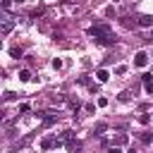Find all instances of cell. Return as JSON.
Listing matches in <instances>:
<instances>
[{"mask_svg":"<svg viewBox=\"0 0 153 153\" xmlns=\"http://www.w3.org/2000/svg\"><path fill=\"white\" fill-rule=\"evenodd\" d=\"M88 33H91V36H96V38H100V36H108V33H112V31H110V26H108V24H96V26H91V29H88Z\"/></svg>","mask_w":153,"mask_h":153,"instance_id":"obj_1","label":"cell"},{"mask_svg":"<svg viewBox=\"0 0 153 153\" xmlns=\"http://www.w3.org/2000/svg\"><path fill=\"white\" fill-rule=\"evenodd\" d=\"M14 29V19H10V17H0V33L5 36V33H10Z\"/></svg>","mask_w":153,"mask_h":153,"instance_id":"obj_2","label":"cell"},{"mask_svg":"<svg viewBox=\"0 0 153 153\" xmlns=\"http://www.w3.org/2000/svg\"><path fill=\"white\" fill-rule=\"evenodd\" d=\"M146 62H148V55H146V53H143V50H141V53H136V55H134V65H136V67H143V65H146Z\"/></svg>","mask_w":153,"mask_h":153,"instance_id":"obj_3","label":"cell"},{"mask_svg":"<svg viewBox=\"0 0 153 153\" xmlns=\"http://www.w3.org/2000/svg\"><path fill=\"white\" fill-rule=\"evenodd\" d=\"M53 146H60L57 139H53V136H45V139L41 141V148H43V151H48V148H53Z\"/></svg>","mask_w":153,"mask_h":153,"instance_id":"obj_4","label":"cell"},{"mask_svg":"<svg viewBox=\"0 0 153 153\" xmlns=\"http://www.w3.org/2000/svg\"><path fill=\"white\" fill-rule=\"evenodd\" d=\"M136 26H153V17H151V14L139 17V19H136Z\"/></svg>","mask_w":153,"mask_h":153,"instance_id":"obj_5","label":"cell"},{"mask_svg":"<svg viewBox=\"0 0 153 153\" xmlns=\"http://www.w3.org/2000/svg\"><path fill=\"white\" fill-rule=\"evenodd\" d=\"M141 81H143L146 93H153V81H151V74H143V76H141Z\"/></svg>","mask_w":153,"mask_h":153,"instance_id":"obj_6","label":"cell"},{"mask_svg":"<svg viewBox=\"0 0 153 153\" xmlns=\"http://www.w3.org/2000/svg\"><path fill=\"white\" fill-rule=\"evenodd\" d=\"M96 41H98L100 45H112V43H115V36L108 33V36H100V38H96Z\"/></svg>","mask_w":153,"mask_h":153,"instance_id":"obj_7","label":"cell"},{"mask_svg":"<svg viewBox=\"0 0 153 153\" xmlns=\"http://www.w3.org/2000/svg\"><path fill=\"white\" fill-rule=\"evenodd\" d=\"M96 76H98V81H100V84H103V81H108V79H110V74H108V72H105V69H98V72H96Z\"/></svg>","mask_w":153,"mask_h":153,"instance_id":"obj_8","label":"cell"},{"mask_svg":"<svg viewBox=\"0 0 153 153\" xmlns=\"http://www.w3.org/2000/svg\"><path fill=\"white\" fill-rule=\"evenodd\" d=\"M19 79H22V81H29V79H31V72H29V69H22V72H19Z\"/></svg>","mask_w":153,"mask_h":153,"instance_id":"obj_9","label":"cell"},{"mask_svg":"<svg viewBox=\"0 0 153 153\" xmlns=\"http://www.w3.org/2000/svg\"><path fill=\"white\" fill-rule=\"evenodd\" d=\"M55 120H57V115H53V112H50V115H48V117L43 120V124H45V127H50V124H53Z\"/></svg>","mask_w":153,"mask_h":153,"instance_id":"obj_10","label":"cell"},{"mask_svg":"<svg viewBox=\"0 0 153 153\" xmlns=\"http://www.w3.org/2000/svg\"><path fill=\"white\" fill-rule=\"evenodd\" d=\"M105 129H108V124H105V122H98V124H96V129H93V131H96V134H103V131H105Z\"/></svg>","mask_w":153,"mask_h":153,"instance_id":"obj_11","label":"cell"},{"mask_svg":"<svg viewBox=\"0 0 153 153\" xmlns=\"http://www.w3.org/2000/svg\"><path fill=\"white\" fill-rule=\"evenodd\" d=\"M127 143V134H120L117 139H115V146H124Z\"/></svg>","mask_w":153,"mask_h":153,"instance_id":"obj_12","label":"cell"},{"mask_svg":"<svg viewBox=\"0 0 153 153\" xmlns=\"http://www.w3.org/2000/svg\"><path fill=\"white\" fill-rule=\"evenodd\" d=\"M10 55H12V57H22V48H12Z\"/></svg>","mask_w":153,"mask_h":153,"instance_id":"obj_13","label":"cell"},{"mask_svg":"<svg viewBox=\"0 0 153 153\" xmlns=\"http://www.w3.org/2000/svg\"><path fill=\"white\" fill-rule=\"evenodd\" d=\"M105 17H115V7H105Z\"/></svg>","mask_w":153,"mask_h":153,"instance_id":"obj_14","label":"cell"},{"mask_svg":"<svg viewBox=\"0 0 153 153\" xmlns=\"http://www.w3.org/2000/svg\"><path fill=\"white\" fill-rule=\"evenodd\" d=\"M53 67H55V69H60V67H62V60H60V57H55V60H53Z\"/></svg>","mask_w":153,"mask_h":153,"instance_id":"obj_15","label":"cell"},{"mask_svg":"<svg viewBox=\"0 0 153 153\" xmlns=\"http://www.w3.org/2000/svg\"><path fill=\"white\" fill-rule=\"evenodd\" d=\"M124 72H127V67H124V65H117V69H115V74H124Z\"/></svg>","mask_w":153,"mask_h":153,"instance_id":"obj_16","label":"cell"},{"mask_svg":"<svg viewBox=\"0 0 153 153\" xmlns=\"http://www.w3.org/2000/svg\"><path fill=\"white\" fill-rule=\"evenodd\" d=\"M141 141H143V143H151V141H153V136H151V134H143V136H141Z\"/></svg>","mask_w":153,"mask_h":153,"instance_id":"obj_17","label":"cell"},{"mask_svg":"<svg viewBox=\"0 0 153 153\" xmlns=\"http://www.w3.org/2000/svg\"><path fill=\"white\" fill-rule=\"evenodd\" d=\"M41 14H43V7H38V10H33V12H31V17H41Z\"/></svg>","mask_w":153,"mask_h":153,"instance_id":"obj_18","label":"cell"},{"mask_svg":"<svg viewBox=\"0 0 153 153\" xmlns=\"http://www.w3.org/2000/svg\"><path fill=\"white\" fill-rule=\"evenodd\" d=\"M10 5H12V2H10V0H0V7H5V10H7V7H10Z\"/></svg>","mask_w":153,"mask_h":153,"instance_id":"obj_19","label":"cell"},{"mask_svg":"<svg viewBox=\"0 0 153 153\" xmlns=\"http://www.w3.org/2000/svg\"><path fill=\"white\" fill-rule=\"evenodd\" d=\"M108 153H122V151H120V146H112V148H110Z\"/></svg>","mask_w":153,"mask_h":153,"instance_id":"obj_20","label":"cell"},{"mask_svg":"<svg viewBox=\"0 0 153 153\" xmlns=\"http://www.w3.org/2000/svg\"><path fill=\"white\" fill-rule=\"evenodd\" d=\"M151 41H153V29H151Z\"/></svg>","mask_w":153,"mask_h":153,"instance_id":"obj_21","label":"cell"},{"mask_svg":"<svg viewBox=\"0 0 153 153\" xmlns=\"http://www.w3.org/2000/svg\"><path fill=\"white\" fill-rule=\"evenodd\" d=\"M17 2H29V0H17Z\"/></svg>","mask_w":153,"mask_h":153,"instance_id":"obj_22","label":"cell"},{"mask_svg":"<svg viewBox=\"0 0 153 153\" xmlns=\"http://www.w3.org/2000/svg\"><path fill=\"white\" fill-rule=\"evenodd\" d=\"M129 153H136V151H134V148H131V151H129Z\"/></svg>","mask_w":153,"mask_h":153,"instance_id":"obj_23","label":"cell"}]
</instances>
